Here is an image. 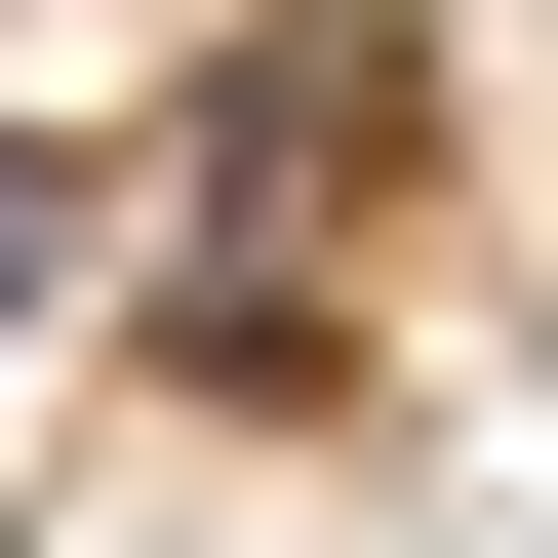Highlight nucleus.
Returning a JSON list of instances; mask_svg holds the SVG:
<instances>
[{
	"label": "nucleus",
	"instance_id": "1",
	"mask_svg": "<svg viewBox=\"0 0 558 558\" xmlns=\"http://www.w3.org/2000/svg\"><path fill=\"white\" fill-rule=\"evenodd\" d=\"M40 279H81V160H0V319H40Z\"/></svg>",
	"mask_w": 558,
	"mask_h": 558
}]
</instances>
